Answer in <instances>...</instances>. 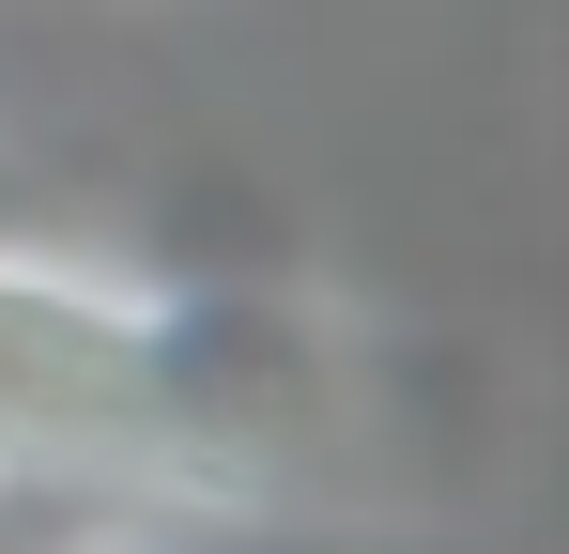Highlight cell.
Returning <instances> with one entry per match:
<instances>
[{
    "label": "cell",
    "mask_w": 569,
    "mask_h": 554,
    "mask_svg": "<svg viewBox=\"0 0 569 554\" xmlns=\"http://www.w3.org/2000/svg\"><path fill=\"white\" fill-rule=\"evenodd\" d=\"M47 554H200V540H47Z\"/></svg>",
    "instance_id": "6da1fadb"
}]
</instances>
